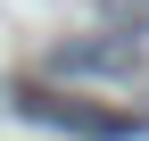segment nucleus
Returning a JSON list of instances; mask_svg holds the SVG:
<instances>
[{"instance_id": "obj_1", "label": "nucleus", "mask_w": 149, "mask_h": 141, "mask_svg": "<svg viewBox=\"0 0 149 141\" xmlns=\"http://www.w3.org/2000/svg\"><path fill=\"white\" fill-rule=\"evenodd\" d=\"M17 116L58 125V133H74V141H133V133H141V116H133V108H100V100L50 91V83H17Z\"/></svg>"}, {"instance_id": "obj_2", "label": "nucleus", "mask_w": 149, "mask_h": 141, "mask_svg": "<svg viewBox=\"0 0 149 141\" xmlns=\"http://www.w3.org/2000/svg\"><path fill=\"white\" fill-rule=\"evenodd\" d=\"M58 83H133L141 75V42L133 33H91V42H58L50 50Z\"/></svg>"}, {"instance_id": "obj_3", "label": "nucleus", "mask_w": 149, "mask_h": 141, "mask_svg": "<svg viewBox=\"0 0 149 141\" xmlns=\"http://www.w3.org/2000/svg\"><path fill=\"white\" fill-rule=\"evenodd\" d=\"M100 17H108L116 33H133V42L149 33V0H100Z\"/></svg>"}]
</instances>
